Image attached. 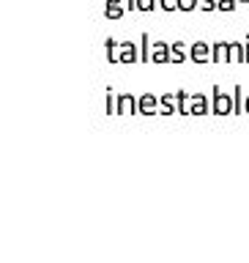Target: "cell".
Returning a JSON list of instances; mask_svg holds the SVG:
<instances>
[{
    "mask_svg": "<svg viewBox=\"0 0 249 263\" xmlns=\"http://www.w3.org/2000/svg\"><path fill=\"white\" fill-rule=\"evenodd\" d=\"M211 112H214V115H233V96H227L225 90L214 88V96H211Z\"/></svg>",
    "mask_w": 249,
    "mask_h": 263,
    "instance_id": "cell-1",
    "label": "cell"
},
{
    "mask_svg": "<svg viewBox=\"0 0 249 263\" xmlns=\"http://www.w3.org/2000/svg\"><path fill=\"white\" fill-rule=\"evenodd\" d=\"M137 115H159V96L143 93L137 99Z\"/></svg>",
    "mask_w": 249,
    "mask_h": 263,
    "instance_id": "cell-2",
    "label": "cell"
},
{
    "mask_svg": "<svg viewBox=\"0 0 249 263\" xmlns=\"http://www.w3.org/2000/svg\"><path fill=\"white\" fill-rule=\"evenodd\" d=\"M189 61L192 63H211V44L195 41V44L189 47Z\"/></svg>",
    "mask_w": 249,
    "mask_h": 263,
    "instance_id": "cell-3",
    "label": "cell"
},
{
    "mask_svg": "<svg viewBox=\"0 0 249 263\" xmlns=\"http://www.w3.org/2000/svg\"><path fill=\"white\" fill-rule=\"evenodd\" d=\"M211 63H230V41L211 44Z\"/></svg>",
    "mask_w": 249,
    "mask_h": 263,
    "instance_id": "cell-4",
    "label": "cell"
},
{
    "mask_svg": "<svg viewBox=\"0 0 249 263\" xmlns=\"http://www.w3.org/2000/svg\"><path fill=\"white\" fill-rule=\"evenodd\" d=\"M118 58H121V63H126V66H129V63H137V61H140V47L131 44V41H123Z\"/></svg>",
    "mask_w": 249,
    "mask_h": 263,
    "instance_id": "cell-5",
    "label": "cell"
},
{
    "mask_svg": "<svg viewBox=\"0 0 249 263\" xmlns=\"http://www.w3.org/2000/svg\"><path fill=\"white\" fill-rule=\"evenodd\" d=\"M118 115H137V99L131 93L118 96Z\"/></svg>",
    "mask_w": 249,
    "mask_h": 263,
    "instance_id": "cell-6",
    "label": "cell"
},
{
    "mask_svg": "<svg viewBox=\"0 0 249 263\" xmlns=\"http://www.w3.org/2000/svg\"><path fill=\"white\" fill-rule=\"evenodd\" d=\"M189 112H192V115H208L211 112V102L203 93H195L192 96V104H189Z\"/></svg>",
    "mask_w": 249,
    "mask_h": 263,
    "instance_id": "cell-7",
    "label": "cell"
},
{
    "mask_svg": "<svg viewBox=\"0 0 249 263\" xmlns=\"http://www.w3.org/2000/svg\"><path fill=\"white\" fill-rule=\"evenodd\" d=\"M173 112H178L176 93H162L159 96V115H173Z\"/></svg>",
    "mask_w": 249,
    "mask_h": 263,
    "instance_id": "cell-8",
    "label": "cell"
},
{
    "mask_svg": "<svg viewBox=\"0 0 249 263\" xmlns=\"http://www.w3.org/2000/svg\"><path fill=\"white\" fill-rule=\"evenodd\" d=\"M151 63H170V44L156 41V44H154V52H151Z\"/></svg>",
    "mask_w": 249,
    "mask_h": 263,
    "instance_id": "cell-9",
    "label": "cell"
},
{
    "mask_svg": "<svg viewBox=\"0 0 249 263\" xmlns=\"http://www.w3.org/2000/svg\"><path fill=\"white\" fill-rule=\"evenodd\" d=\"M230 63H246V41H230Z\"/></svg>",
    "mask_w": 249,
    "mask_h": 263,
    "instance_id": "cell-10",
    "label": "cell"
},
{
    "mask_svg": "<svg viewBox=\"0 0 249 263\" xmlns=\"http://www.w3.org/2000/svg\"><path fill=\"white\" fill-rule=\"evenodd\" d=\"M189 61V49L184 41H176V44H170V63H184Z\"/></svg>",
    "mask_w": 249,
    "mask_h": 263,
    "instance_id": "cell-11",
    "label": "cell"
},
{
    "mask_svg": "<svg viewBox=\"0 0 249 263\" xmlns=\"http://www.w3.org/2000/svg\"><path fill=\"white\" fill-rule=\"evenodd\" d=\"M151 52H154L151 36H148V33H143V39H140V63H151Z\"/></svg>",
    "mask_w": 249,
    "mask_h": 263,
    "instance_id": "cell-12",
    "label": "cell"
},
{
    "mask_svg": "<svg viewBox=\"0 0 249 263\" xmlns=\"http://www.w3.org/2000/svg\"><path fill=\"white\" fill-rule=\"evenodd\" d=\"M176 99H178V115H192V112H189L192 93H186V90H176Z\"/></svg>",
    "mask_w": 249,
    "mask_h": 263,
    "instance_id": "cell-13",
    "label": "cell"
},
{
    "mask_svg": "<svg viewBox=\"0 0 249 263\" xmlns=\"http://www.w3.org/2000/svg\"><path fill=\"white\" fill-rule=\"evenodd\" d=\"M123 14H126V6H121V3H107L104 6L107 20H123Z\"/></svg>",
    "mask_w": 249,
    "mask_h": 263,
    "instance_id": "cell-14",
    "label": "cell"
},
{
    "mask_svg": "<svg viewBox=\"0 0 249 263\" xmlns=\"http://www.w3.org/2000/svg\"><path fill=\"white\" fill-rule=\"evenodd\" d=\"M107 61H110V63H121V58H118V52H121V44H118V41H115V39H107Z\"/></svg>",
    "mask_w": 249,
    "mask_h": 263,
    "instance_id": "cell-15",
    "label": "cell"
},
{
    "mask_svg": "<svg viewBox=\"0 0 249 263\" xmlns=\"http://www.w3.org/2000/svg\"><path fill=\"white\" fill-rule=\"evenodd\" d=\"M244 102H246L244 90H241V85H236V88H233V112H236V115L244 112Z\"/></svg>",
    "mask_w": 249,
    "mask_h": 263,
    "instance_id": "cell-16",
    "label": "cell"
},
{
    "mask_svg": "<svg viewBox=\"0 0 249 263\" xmlns=\"http://www.w3.org/2000/svg\"><path fill=\"white\" fill-rule=\"evenodd\" d=\"M107 115H118V96L107 90Z\"/></svg>",
    "mask_w": 249,
    "mask_h": 263,
    "instance_id": "cell-17",
    "label": "cell"
},
{
    "mask_svg": "<svg viewBox=\"0 0 249 263\" xmlns=\"http://www.w3.org/2000/svg\"><path fill=\"white\" fill-rule=\"evenodd\" d=\"M159 8V0H137V11H154Z\"/></svg>",
    "mask_w": 249,
    "mask_h": 263,
    "instance_id": "cell-18",
    "label": "cell"
},
{
    "mask_svg": "<svg viewBox=\"0 0 249 263\" xmlns=\"http://www.w3.org/2000/svg\"><path fill=\"white\" fill-rule=\"evenodd\" d=\"M200 6V0H178V11H195V8Z\"/></svg>",
    "mask_w": 249,
    "mask_h": 263,
    "instance_id": "cell-19",
    "label": "cell"
},
{
    "mask_svg": "<svg viewBox=\"0 0 249 263\" xmlns=\"http://www.w3.org/2000/svg\"><path fill=\"white\" fill-rule=\"evenodd\" d=\"M236 0H219L217 3V11H225V14H230V11H236Z\"/></svg>",
    "mask_w": 249,
    "mask_h": 263,
    "instance_id": "cell-20",
    "label": "cell"
},
{
    "mask_svg": "<svg viewBox=\"0 0 249 263\" xmlns=\"http://www.w3.org/2000/svg\"><path fill=\"white\" fill-rule=\"evenodd\" d=\"M162 11H178V0H159Z\"/></svg>",
    "mask_w": 249,
    "mask_h": 263,
    "instance_id": "cell-21",
    "label": "cell"
},
{
    "mask_svg": "<svg viewBox=\"0 0 249 263\" xmlns=\"http://www.w3.org/2000/svg\"><path fill=\"white\" fill-rule=\"evenodd\" d=\"M217 3L219 0H200V8L203 11H217Z\"/></svg>",
    "mask_w": 249,
    "mask_h": 263,
    "instance_id": "cell-22",
    "label": "cell"
},
{
    "mask_svg": "<svg viewBox=\"0 0 249 263\" xmlns=\"http://www.w3.org/2000/svg\"><path fill=\"white\" fill-rule=\"evenodd\" d=\"M123 6H129V11H135V8H137V0H123Z\"/></svg>",
    "mask_w": 249,
    "mask_h": 263,
    "instance_id": "cell-23",
    "label": "cell"
},
{
    "mask_svg": "<svg viewBox=\"0 0 249 263\" xmlns=\"http://www.w3.org/2000/svg\"><path fill=\"white\" fill-rule=\"evenodd\" d=\"M244 112L249 115V96H246V102H244Z\"/></svg>",
    "mask_w": 249,
    "mask_h": 263,
    "instance_id": "cell-24",
    "label": "cell"
},
{
    "mask_svg": "<svg viewBox=\"0 0 249 263\" xmlns=\"http://www.w3.org/2000/svg\"><path fill=\"white\" fill-rule=\"evenodd\" d=\"M107 3H121L123 6V0H107Z\"/></svg>",
    "mask_w": 249,
    "mask_h": 263,
    "instance_id": "cell-25",
    "label": "cell"
}]
</instances>
